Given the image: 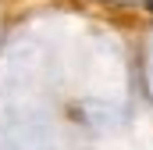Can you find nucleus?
I'll list each match as a JSON object with an SVG mask.
<instances>
[{
  "instance_id": "obj_1",
  "label": "nucleus",
  "mask_w": 153,
  "mask_h": 150,
  "mask_svg": "<svg viewBox=\"0 0 153 150\" xmlns=\"http://www.w3.org/2000/svg\"><path fill=\"white\" fill-rule=\"evenodd\" d=\"M146 7H150V11H153V0H146Z\"/></svg>"
}]
</instances>
